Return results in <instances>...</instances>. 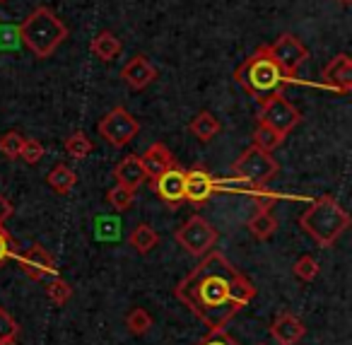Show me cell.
I'll use <instances>...</instances> for the list:
<instances>
[{
    "label": "cell",
    "mask_w": 352,
    "mask_h": 345,
    "mask_svg": "<svg viewBox=\"0 0 352 345\" xmlns=\"http://www.w3.org/2000/svg\"><path fill=\"white\" fill-rule=\"evenodd\" d=\"M340 3H345V6H347V3H350V0H340Z\"/></svg>",
    "instance_id": "d590c367"
},
{
    "label": "cell",
    "mask_w": 352,
    "mask_h": 345,
    "mask_svg": "<svg viewBox=\"0 0 352 345\" xmlns=\"http://www.w3.org/2000/svg\"><path fill=\"white\" fill-rule=\"evenodd\" d=\"M304 333H307L304 321L299 319V316L289 314V311L280 314L278 319L270 324V335H273L278 345H297L299 340L304 338Z\"/></svg>",
    "instance_id": "5bb4252c"
},
{
    "label": "cell",
    "mask_w": 352,
    "mask_h": 345,
    "mask_svg": "<svg viewBox=\"0 0 352 345\" xmlns=\"http://www.w3.org/2000/svg\"><path fill=\"white\" fill-rule=\"evenodd\" d=\"M92 150H94V143L89 140L82 131L73 133V136L65 140V152H68L70 157H75V160H82V157H87Z\"/></svg>",
    "instance_id": "484cf974"
},
{
    "label": "cell",
    "mask_w": 352,
    "mask_h": 345,
    "mask_svg": "<svg viewBox=\"0 0 352 345\" xmlns=\"http://www.w3.org/2000/svg\"><path fill=\"white\" fill-rule=\"evenodd\" d=\"M97 131L102 133L104 140H109L113 147H126L128 143L135 140L140 133V123L128 109L113 107L109 114H104L102 121L97 123Z\"/></svg>",
    "instance_id": "ba28073f"
},
{
    "label": "cell",
    "mask_w": 352,
    "mask_h": 345,
    "mask_svg": "<svg viewBox=\"0 0 352 345\" xmlns=\"http://www.w3.org/2000/svg\"><path fill=\"white\" fill-rule=\"evenodd\" d=\"M10 256H15V242H12V237L8 234V229L0 224V266Z\"/></svg>",
    "instance_id": "d6a6232c"
},
{
    "label": "cell",
    "mask_w": 352,
    "mask_h": 345,
    "mask_svg": "<svg viewBox=\"0 0 352 345\" xmlns=\"http://www.w3.org/2000/svg\"><path fill=\"white\" fill-rule=\"evenodd\" d=\"M174 239L191 256H206L208 251L215 249L220 234H217V229L203 215H191L182 227L176 229Z\"/></svg>",
    "instance_id": "52a82bcc"
},
{
    "label": "cell",
    "mask_w": 352,
    "mask_h": 345,
    "mask_svg": "<svg viewBox=\"0 0 352 345\" xmlns=\"http://www.w3.org/2000/svg\"><path fill=\"white\" fill-rule=\"evenodd\" d=\"M12 215V203L6 198V194H0V224H6V220Z\"/></svg>",
    "instance_id": "836d02e7"
},
{
    "label": "cell",
    "mask_w": 352,
    "mask_h": 345,
    "mask_svg": "<svg viewBox=\"0 0 352 345\" xmlns=\"http://www.w3.org/2000/svg\"><path fill=\"white\" fill-rule=\"evenodd\" d=\"M292 273L299 278V280H304V282H311V280H316V275H318V261L314 256H299L297 261H294V266H292Z\"/></svg>",
    "instance_id": "f1b7e54d"
},
{
    "label": "cell",
    "mask_w": 352,
    "mask_h": 345,
    "mask_svg": "<svg viewBox=\"0 0 352 345\" xmlns=\"http://www.w3.org/2000/svg\"><path fill=\"white\" fill-rule=\"evenodd\" d=\"M0 345H17V338H6V340H0Z\"/></svg>",
    "instance_id": "e575fe53"
},
{
    "label": "cell",
    "mask_w": 352,
    "mask_h": 345,
    "mask_svg": "<svg viewBox=\"0 0 352 345\" xmlns=\"http://www.w3.org/2000/svg\"><path fill=\"white\" fill-rule=\"evenodd\" d=\"M17 39L36 56V59H49L56 54L60 44L68 39V27L56 15L51 8L39 6L25 17L17 27Z\"/></svg>",
    "instance_id": "7a4b0ae2"
},
{
    "label": "cell",
    "mask_w": 352,
    "mask_h": 345,
    "mask_svg": "<svg viewBox=\"0 0 352 345\" xmlns=\"http://www.w3.org/2000/svg\"><path fill=\"white\" fill-rule=\"evenodd\" d=\"M270 56H273V61L280 65V70H283V75L287 80H294L299 73V65L307 61L309 51L307 46L302 44V41L297 39L294 34H283L275 39L273 46H268Z\"/></svg>",
    "instance_id": "9c48e42d"
},
{
    "label": "cell",
    "mask_w": 352,
    "mask_h": 345,
    "mask_svg": "<svg viewBox=\"0 0 352 345\" xmlns=\"http://www.w3.org/2000/svg\"><path fill=\"white\" fill-rule=\"evenodd\" d=\"M46 295H49V300L54 302L56 306H63L65 302L73 297V287H70L60 275H54L46 280Z\"/></svg>",
    "instance_id": "cb8c5ba5"
},
{
    "label": "cell",
    "mask_w": 352,
    "mask_h": 345,
    "mask_svg": "<svg viewBox=\"0 0 352 345\" xmlns=\"http://www.w3.org/2000/svg\"><path fill=\"white\" fill-rule=\"evenodd\" d=\"M234 80L256 99V102H263L265 97L275 92H283L287 78L283 75L280 65L273 61L268 46H261L254 56L244 61L239 68L234 70Z\"/></svg>",
    "instance_id": "3957f363"
},
{
    "label": "cell",
    "mask_w": 352,
    "mask_h": 345,
    "mask_svg": "<svg viewBox=\"0 0 352 345\" xmlns=\"http://www.w3.org/2000/svg\"><path fill=\"white\" fill-rule=\"evenodd\" d=\"M217 189V181L206 169L184 171V200L193 205H203Z\"/></svg>",
    "instance_id": "7c38bea8"
},
{
    "label": "cell",
    "mask_w": 352,
    "mask_h": 345,
    "mask_svg": "<svg viewBox=\"0 0 352 345\" xmlns=\"http://www.w3.org/2000/svg\"><path fill=\"white\" fill-rule=\"evenodd\" d=\"M321 85L333 92L347 94L352 90V61L347 54H338L331 63L323 65Z\"/></svg>",
    "instance_id": "8fae6325"
},
{
    "label": "cell",
    "mask_w": 352,
    "mask_h": 345,
    "mask_svg": "<svg viewBox=\"0 0 352 345\" xmlns=\"http://www.w3.org/2000/svg\"><path fill=\"white\" fill-rule=\"evenodd\" d=\"M188 131H191V136L196 138V140L210 143L212 138L220 136L222 126H220V121H217V116H212L206 109V112H198L196 116H193V121L188 123Z\"/></svg>",
    "instance_id": "d6986e66"
},
{
    "label": "cell",
    "mask_w": 352,
    "mask_h": 345,
    "mask_svg": "<svg viewBox=\"0 0 352 345\" xmlns=\"http://www.w3.org/2000/svg\"><path fill=\"white\" fill-rule=\"evenodd\" d=\"M123 324H126L128 333L140 338V335H145L147 331L152 328V316L147 314V309H142V306H133L126 314V319H123Z\"/></svg>",
    "instance_id": "603a6c76"
},
{
    "label": "cell",
    "mask_w": 352,
    "mask_h": 345,
    "mask_svg": "<svg viewBox=\"0 0 352 345\" xmlns=\"http://www.w3.org/2000/svg\"><path fill=\"white\" fill-rule=\"evenodd\" d=\"M140 165H142V171H145V179H150V181H155L157 176H162L164 171H169L171 167H176L171 150L166 145H162V143H155V145H150L142 152Z\"/></svg>",
    "instance_id": "4fadbf2b"
},
{
    "label": "cell",
    "mask_w": 352,
    "mask_h": 345,
    "mask_svg": "<svg viewBox=\"0 0 352 345\" xmlns=\"http://www.w3.org/2000/svg\"><path fill=\"white\" fill-rule=\"evenodd\" d=\"M27 138L20 131H10L6 136H0V152L8 157V160H20L22 147H25Z\"/></svg>",
    "instance_id": "d4e9b609"
},
{
    "label": "cell",
    "mask_w": 352,
    "mask_h": 345,
    "mask_svg": "<svg viewBox=\"0 0 352 345\" xmlns=\"http://www.w3.org/2000/svg\"><path fill=\"white\" fill-rule=\"evenodd\" d=\"M17 258H20V268L25 271V275L36 282H46L49 278L58 275L56 258L51 256L49 249H44L41 244H32V247L27 249V251H22Z\"/></svg>",
    "instance_id": "30bf717a"
},
{
    "label": "cell",
    "mask_w": 352,
    "mask_h": 345,
    "mask_svg": "<svg viewBox=\"0 0 352 345\" xmlns=\"http://www.w3.org/2000/svg\"><path fill=\"white\" fill-rule=\"evenodd\" d=\"M196 345H239V343H236V340L232 338L225 328H220V331H210V333H208L206 338Z\"/></svg>",
    "instance_id": "1f68e13d"
},
{
    "label": "cell",
    "mask_w": 352,
    "mask_h": 345,
    "mask_svg": "<svg viewBox=\"0 0 352 345\" xmlns=\"http://www.w3.org/2000/svg\"><path fill=\"white\" fill-rule=\"evenodd\" d=\"M232 171H234L236 179L246 181V184L265 186L280 171V165L268 150H263L258 145H251L232 165Z\"/></svg>",
    "instance_id": "5b68a950"
},
{
    "label": "cell",
    "mask_w": 352,
    "mask_h": 345,
    "mask_svg": "<svg viewBox=\"0 0 352 345\" xmlns=\"http://www.w3.org/2000/svg\"><path fill=\"white\" fill-rule=\"evenodd\" d=\"M152 189L166 205H179L184 200V171L179 167H171L152 181Z\"/></svg>",
    "instance_id": "9a60e30c"
},
{
    "label": "cell",
    "mask_w": 352,
    "mask_h": 345,
    "mask_svg": "<svg viewBox=\"0 0 352 345\" xmlns=\"http://www.w3.org/2000/svg\"><path fill=\"white\" fill-rule=\"evenodd\" d=\"M157 242H160V234L155 232V227H152V224H145V222L138 224V227L131 232V237H128V244H131L138 253L152 251V249L157 247Z\"/></svg>",
    "instance_id": "7402d4cb"
},
{
    "label": "cell",
    "mask_w": 352,
    "mask_h": 345,
    "mask_svg": "<svg viewBox=\"0 0 352 345\" xmlns=\"http://www.w3.org/2000/svg\"><path fill=\"white\" fill-rule=\"evenodd\" d=\"M107 200L109 205H111L113 210H118V213H123V210H128L133 205V200H135V191L133 189H126V186L116 184L111 191L107 194Z\"/></svg>",
    "instance_id": "83f0119b"
},
{
    "label": "cell",
    "mask_w": 352,
    "mask_h": 345,
    "mask_svg": "<svg viewBox=\"0 0 352 345\" xmlns=\"http://www.w3.org/2000/svg\"><path fill=\"white\" fill-rule=\"evenodd\" d=\"M174 297L210 331H220L254 300L256 285L227 261L225 253L208 251L174 287Z\"/></svg>",
    "instance_id": "6da1fadb"
},
{
    "label": "cell",
    "mask_w": 352,
    "mask_h": 345,
    "mask_svg": "<svg viewBox=\"0 0 352 345\" xmlns=\"http://www.w3.org/2000/svg\"><path fill=\"white\" fill-rule=\"evenodd\" d=\"M121 78L131 85L133 90H145L150 83H155L157 68L147 61V56H133L121 70Z\"/></svg>",
    "instance_id": "2e32d148"
},
{
    "label": "cell",
    "mask_w": 352,
    "mask_h": 345,
    "mask_svg": "<svg viewBox=\"0 0 352 345\" xmlns=\"http://www.w3.org/2000/svg\"><path fill=\"white\" fill-rule=\"evenodd\" d=\"M20 157L27 162V165H36V162H39L41 157H44V145H41L39 140H34V138H27Z\"/></svg>",
    "instance_id": "f546056e"
},
{
    "label": "cell",
    "mask_w": 352,
    "mask_h": 345,
    "mask_svg": "<svg viewBox=\"0 0 352 345\" xmlns=\"http://www.w3.org/2000/svg\"><path fill=\"white\" fill-rule=\"evenodd\" d=\"M299 224L318 247H333L340 234L350 227V215L338 205L336 198L321 196L304 210Z\"/></svg>",
    "instance_id": "277c9868"
},
{
    "label": "cell",
    "mask_w": 352,
    "mask_h": 345,
    "mask_svg": "<svg viewBox=\"0 0 352 345\" xmlns=\"http://www.w3.org/2000/svg\"><path fill=\"white\" fill-rule=\"evenodd\" d=\"M17 333H20V326H17V321L12 319V316L8 314L3 306H0V340L17 338Z\"/></svg>",
    "instance_id": "4dcf8cb0"
},
{
    "label": "cell",
    "mask_w": 352,
    "mask_h": 345,
    "mask_svg": "<svg viewBox=\"0 0 352 345\" xmlns=\"http://www.w3.org/2000/svg\"><path fill=\"white\" fill-rule=\"evenodd\" d=\"M113 179H116V184L126 186V189H133V191L140 189L142 181H145L140 157H126V160L118 162V165L113 167Z\"/></svg>",
    "instance_id": "ac0fdd59"
},
{
    "label": "cell",
    "mask_w": 352,
    "mask_h": 345,
    "mask_svg": "<svg viewBox=\"0 0 352 345\" xmlns=\"http://www.w3.org/2000/svg\"><path fill=\"white\" fill-rule=\"evenodd\" d=\"M246 227H249L251 237L258 239V242H268V239L278 232V220H275V215L268 210V203H261L258 208L254 210V215L249 218Z\"/></svg>",
    "instance_id": "e0dca14e"
},
{
    "label": "cell",
    "mask_w": 352,
    "mask_h": 345,
    "mask_svg": "<svg viewBox=\"0 0 352 345\" xmlns=\"http://www.w3.org/2000/svg\"><path fill=\"white\" fill-rule=\"evenodd\" d=\"M89 51L99 61H113L121 54V41H118V36L113 32H99L92 39V44H89Z\"/></svg>",
    "instance_id": "ffe728a7"
},
{
    "label": "cell",
    "mask_w": 352,
    "mask_h": 345,
    "mask_svg": "<svg viewBox=\"0 0 352 345\" xmlns=\"http://www.w3.org/2000/svg\"><path fill=\"white\" fill-rule=\"evenodd\" d=\"M46 184H49L56 194L65 196L75 189V184H78V174H75V169H70L68 165H56L54 169L46 174Z\"/></svg>",
    "instance_id": "44dd1931"
},
{
    "label": "cell",
    "mask_w": 352,
    "mask_h": 345,
    "mask_svg": "<svg viewBox=\"0 0 352 345\" xmlns=\"http://www.w3.org/2000/svg\"><path fill=\"white\" fill-rule=\"evenodd\" d=\"M0 3H6V0H0Z\"/></svg>",
    "instance_id": "8d00e7d4"
},
{
    "label": "cell",
    "mask_w": 352,
    "mask_h": 345,
    "mask_svg": "<svg viewBox=\"0 0 352 345\" xmlns=\"http://www.w3.org/2000/svg\"><path fill=\"white\" fill-rule=\"evenodd\" d=\"M285 143V136H280V133H275L273 128H268V126H256V131H254V145H258V147H263V150H268V152H273V150H278L280 145Z\"/></svg>",
    "instance_id": "4316f807"
},
{
    "label": "cell",
    "mask_w": 352,
    "mask_h": 345,
    "mask_svg": "<svg viewBox=\"0 0 352 345\" xmlns=\"http://www.w3.org/2000/svg\"><path fill=\"white\" fill-rule=\"evenodd\" d=\"M261 104V112H258V123L261 126H268L273 128L275 133L287 138L294 128L302 123V114L299 109L285 97L283 92H275L270 97H265Z\"/></svg>",
    "instance_id": "8992f818"
}]
</instances>
